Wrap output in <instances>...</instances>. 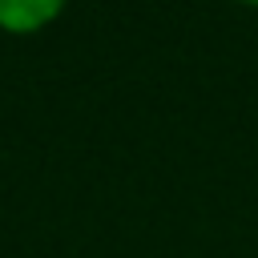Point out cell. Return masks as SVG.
Returning <instances> with one entry per match:
<instances>
[{
    "label": "cell",
    "mask_w": 258,
    "mask_h": 258,
    "mask_svg": "<svg viewBox=\"0 0 258 258\" xmlns=\"http://www.w3.org/2000/svg\"><path fill=\"white\" fill-rule=\"evenodd\" d=\"M52 12H56L52 0H0V20H4L8 28H16V32L36 28V24L48 20Z\"/></svg>",
    "instance_id": "1"
}]
</instances>
